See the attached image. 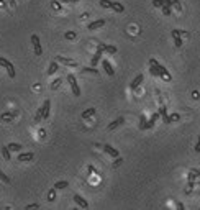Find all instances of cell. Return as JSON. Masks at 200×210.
<instances>
[{
    "label": "cell",
    "mask_w": 200,
    "mask_h": 210,
    "mask_svg": "<svg viewBox=\"0 0 200 210\" xmlns=\"http://www.w3.org/2000/svg\"><path fill=\"white\" fill-rule=\"evenodd\" d=\"M123 123H125V118H123V117H118L117 120H113V122L110 123V125H108V130H110V131H112V130H115V128L121 126Z\"/></svg>",
    "instance_id": "14"
},
{
    "label": "cell",
    "mask_w": 200,
    "mask_h": 210,
    "mask_svg": "<svg viewBox=\"0 0 200 210\" xmlns=\"http://www.w3.org/2000/svg\"><path fill=\"white\" fill-rule=\"evenodd\" d=\"M51 5H53L54 8H58V10H59V8H61V5H59V2H56V0H54V2H51Z\"/></svg>",
    "instance_id": "45"
},
{
    "label": "cell",
    "mask_w": 200,
    "mask_h": 210,
    "mask_svg": "<svg viewBox=\"0 0 200 210\" xmlns=\"http://www.w3.org/2000/svg\"><path fill=\"white\" fill-rule=\"evenodd\" d=\"M31 45H33V48H35V54L41 56L43 54V48H41V41H40V36H38V35H31Z\"/></svg>",
    "instance_id": "4"
},
{
    "label": "cell",
    "mask_w": 200,
    "mask_h": 210,
    "mask_svg": "<svg viewBox=\"0 0 200 210\" xmlns=\"http://www.w3.org/2000/svg\"><path fill=\"white\" fill-rule=\"evenodd\" d=\"M153 5L156 8H161V7H163V2H161V0H153Z\"/></svg>",
    "instance_id": "42"
},
{
    "label": "cell",
    "mask_w": 200,
    "mask_h": 210,
    "mask_svg": "<svg viewBox=\"0 0 200 210\" xmlns=\"http://www.w3.org/2000/svg\"><path fill=\"white\" fill-rule=\"evenodd\" d=\"M103 151H105L108 156H112V158H118V156H120L118 150H115V148L110 146V145H105V146H103Z\"/></svg>",
    "instance_id": "10"
},
{
    "label": "cell",
    "mask_w": 200,
    "mask_h": 210,
    "mask_svg": "<svg viewBox=\"0 0 200 210\" xmlns=\"http://www.w3.org/2000/svg\"><path fill=\"white\" fill-rule=\"evenodd\" d=\"M48 200H49V202H54V200H56V189L54 187L48 192Z\"/></svg>",
    "instance_id": "26"
},
{
    "label": "cell",
    "mask_w": 200,
    "mask_h": 210,
    "mask_svg": "<svg viewBox=\"0 0 200 210\" xmlns=\"http://www.w3.org/2000/svg\"><path fill=\"white\" fill-rule=\"evenodd\" d=\"M140 128L141 130H146V117L144 115H141V118H140Z\"/></svg>",
    "instance_id": "32"
},
{
    "label": "cell",
    "mask_w": 200,
    "mask_h": 210,
    "mask_svg": "<svg viewBox=\"0 0 200 210\" xmlns=\"http://www.w3.org/2000/svg\"><path fill=\"white\" fill-rule=\"evenodd\" d=\"M149 66H154V68L158 69V72H159V77H163L164 80H171V74H169V71L166 69L163 64H159L158 61L154 59V58H151V59H149Z\"/></svg>",
    "instance_id": "1"
},
{
    "label": "cell",
    "mask_w": 200,
    "mask_h": 210,
    "mask_svg": "<svg viewBox=\"0 0 200 210\" xmlns=\"http://www.w3.org/2000/svg\"><path fill=\"white\" fill-rule=\"evenodd\" d=\"M64 38H66V40H74V38H75V33H74V31H66V33H64Z\"/></svg>",
    "instance_id": "34"
},
{
    "label": "cell",
    "mask_w": 200,
    "mask_h": 210,
    "mask_svg": "<svg viewBox=\"0 0 200 210\" xmlns=\"http://www.w3.org/2000/svg\"><path fill=\"white\" fill-rule=\"evenodd\" d=\"M123 164V158H115V163H113V168H118V166H121Z\"/></svg>",
    "instance_id": "37"
},
{
    "label": "cell",
    "mask_w": 200,
    "mask_h": 210,
    "mask_svg": "<svg viewBox=\"0 0 200 210\" xmlns=\"http://www.w3.org/2000/svg\"><path fill=\"white\" fill-rule=\"evenodd\" d=\"M192 97L194 99H198V92H197V90H194V92H192Z\"/></svg>",
    "instance_id": "48"
},
{
    "label": "cell",
    "mask_w": 200,
    "mask_h": 210,
    "mask_svg": "<svg viewBox=\"0 0 200 210\" xmlns=\"http://www.w3.org/2000/svg\"><path fill=\"white\" fill-rule=\"evenodd\" d=\"M175 205H177V210H184V204L182 202H177Z\"/></svg>",
    "instance_id": "47"
},
{
    "label": "cell",
    "mask_w": 200,
    "mask_h": 210,
    "mask_svg": "<svg viewBox=\"0 0 200 210\" xmlns=\"http://www.w3.org/2000/svg\"><path fill=\"white\" fill-rule=\"evenodd\" d=\"M194 173H195V176H197V177H200V169H192Z\"/></svg>",
    "instance_id": "49"
},
{
    "label": "cell",
    "mask_w": 200,
    "mask_h": 210,
    "mask_svg": "<svg viewBox=\"0 0 200 210\" xmlns=\"http://www.w3.org/2000/svg\"><path fill=\"white\" fill-rule=\"evenodd\" d=\"M67 82L71 85V89H72V94L75 95V97H79V95H80V89H79L77 79H75L74 74H67Z\"/></svg>",
    "instance_id": "2"
},
{
    "label": "cell",
    "mask_w": 200,
    "mask_h": 210,
    "mask_svg": "<svg viewBox=\"0 0 200 210\" xmlns=\"http://www.w3.org/2000/svg\"><path fill=\"white\" fill-rule=\"evenodd\" d=\"M38 208H40V204H30L25 207V210H38Z\"/></svg>",
    "instance_id": "36"
},
{
    "label": "cell",
    "mask_w": 200,
    "mask_h": 210,
    "mask_svg": "<svg viewBox=\"0 0 200 210\" xmlns=\"http://www.w3.org/2000/svg\"><path fill=\"white\" fill-rule=\"evenodd\" d=\"M44 135H46V131H44V130H40V136L44 138Z\"/></svg>",
    "instance_id": "50"
},
{
    "label": "cell",
    "mask_w": 200,
    "mask_h": 210,
    "mask_svg": "<svg viewBox=\"0 0 200 210\" xmlns=\"http://www.w3.org/2000/svg\"><path fill=\"white\" fill-rule=\"evenodd\" d=\"M163 2V5H167V7H171V3H172V0H161Z\"/></svg>",
    "instance_id": "44"
},
{
    "label": "cell",
    "mask_w": 200,
    "mask_h": 210,
    "mask_svg": "<svg viewBox=\"0 0 200 210\" xmlns=\"http://www.w3.org/2000/svg\"><path fill=\"white\" fill-rule=\"evenodd\" d=\"M87 169H89V173H95V174H98V173H97V169H95L92 164H89V168H87Z\"/></svg>",
    "instance_id": "43"
},
{
    "label": "cell",
    "mask_w": 200,
    "mask_h": 210,
    "mask_svg": "<svg viewBox=\"0 0 200 210\" xmlns=\"http://www.w3.org/2000/svg\"><path fill=\"white\" fill-rule=\"evenodd\" d=\"M195 177H197L195 173H194V171H190V173H189V181H190V182H195Z\"/></svg>",
    "instance_id": "41"
},
{
    "label": "cell",
    "mask_w": 200,
    "mask_h": 210,
    "mask_svg": "<svg viewBox=\"0 0 200 210\" xmlns=\"http://www.w3.org/2000/svg\"><path fill=\"white\" fill-rule=\"evenodd\" d=\"M41 110H43V120L49 118V110H51V100H49V99H46L44 102H43Z\"/></svg>",
    "instance_id": "5"
},
{
    "label": "cell",
    "mask_w": 200,
    "mask_h": 210,
    "mask_svg": "<svg viewBox=\"0 0 200 210\" xmlns=\"http://www.w3.org/2000/svg\"><path fill=\"white\" fill-rule=\"evenodd\" d=\"M159 117L161 118H163V122L166 123V125H169V120H167V110H166V107H164V105L163 103H161V107H159Z\"/></svg>",
    "instance_id": "16"
},
{
    "label": "cell",
    "mask_w": 200,
    "mask_h": 210,
    "mask_svg": "<svg viewBox=\"0 0 200 210\" xmlns=\"http://www.w3.org/2000/svg\"><path fill=\"white\" fill-rule=\"evenodd\" d=\"M43 120V110H41V107L36 110V115H35V123H40Z\"/></svg>",
    "instance_id": "27"
},
{
    "label": "cell",
    "mask_w": 200,
    "mask_h": 210,
    "mask_svg": "<svg viewBox=\"0 0 200 210\" xmlns=\"http://www.w3.org/2000/svg\"><path fill=\"white\" fill-rule=\"evenodd\" d=\"M97 48H98V49H102L103 52H108V54H115V52H117V48L112 46V45H98Z\"/></svg>",
    "instance_id": "12"
},
{
    "label": "cell",
    "mask_w": 200,
    "mask_h": 210,
    "mask_svg": "<svg viewBox=\"0 0 200 210\" xmlns=\"http://www.w3.org/2000/svg\"><path fill=\"white\" fill-rule=\"evenodd\" d=\"M110 8H112V10H115V12H118V13H123V12H125V7H123L120 2H112Z\"/></svg>",
    "instance_id": "20"
},
{
    "label": "cell",
    "mask_w": 200,
    "mask_h": 210,
    "mask_svg": "<svg viewBox=\"0 0 200 210\" xmlns=\"http://www.w3.org/2000/svg\"><path fill=\"white\" fill-rule=\"evenodd\" d=\"M161 8H163V13H164V15H171V7H167V5H163Z\"/></svg>",
    "instance_id": "39"
},
{
    "label": "cell",
    "mask_w": 200,
    "mask_h": 210,
    "mask_svg": "<svg viewBox=\"0 0 200 210\" xmlns=\"http://www.w3.org/2000/svg\"><path fill=\"white\" fill-rule=\"evenodd\" d=\"M102 49H98L97 48V52H95V54L92 56V59H90V64H92V68H95V66H97L98 63H100V58H102Z\"/></svg>",
    "instance_id": "13"
},
{
    "label": "cell",
    "mask_w": 200,
    "mask_h": 210,
    "mask_svg": "<svg viewBox=\"0 0 200 210\" xmlns=\"http://www.w3.org/2000/svg\"><path fill=\"white\" fill-rule=\"evenodd\" d=\"M143 79H144V77H143V74H138L136 77L131 80V84H130V89H131V90H136L138 87H140V84L143 82Z\"/></svg>",
    "instance_id": "11"
},
{
    "label": "cell",
    "mask_w": 200,
    "mask_h": 210,
    "mask_svg": "<svg viewBox=\"0 0 200 210\" xmlns=\"http://www.w3.org/2000/svg\"><path fill=\"white\" fill-rule=\"evenodd\" d=\"M7 148H8V150H10V153H12V151H17V153H20V151L23 150V146L20 145V143H8V145H7Z\"/></svg>",
    "instance_id": "19"
},
{
    "label": "cell",
    "mask_w": 200,
    "mask_h": 210,
    "mask_svg": "<svg viewBox=\"0 0 200 210\" xmlns=\"http://www.w3.org/2000/svg\"><path fill=\"white\" fill-rule=\"evenodd\" d=\"M35 159V153L28 151V153H20L18 154V161L20 163H28V161H33Z\"/></svg>",
    "instance_id": "6"
},
{
    "label": "cell",
    "mask_w": 200,
    "mask_h": 210,
    "mask_svg": "<svg viewBox=\"0 0 200 210\" xmlns=\"http://www.w3.org/2000/svg\"><path fill=\"white\" fill-rule=\"evenodd\" d=\"M167 120H169V123L179 122V120H180V115H179V113H172V115H167Z\"/></svg>",
    "instance_id": "29"
},
{
    "label": "cell",
    "mask_w": 200,
    "mask_h": 210,
    "mask_svg": "<svg viewBox=\"0 0 200 210\" xmlns=\"http://www.w3.org/2000/svg\"><path fill=\"white\" fill-rule=\"evenodd\" d=\"M56 61L61 64H66V66H72V68H77V63L74 59H69V58H63V56H56Z\"/></svg>",
    "instance_id": "7"
},
{
    "label": "cell",
    "mask_w": 200,
    "mask_h": 210,
    "mask_svg": "<svg viewBox=\"0 0 200 210\" xmlns=\"http://www.w3.org/2000/svg\"><path fill=\"white\" fill-rule=\"evenodd\" d=\"M8 64H10V61H8V59H5V58H2V56H0V66H2V68H7Z\"/></svg>",
    "instance_id": "38"
},
{
    "label": "cell",
    "mask_w": 200,
    "mask_h": 210,
    "mask_svg": "<svg viewBox=\"0 0 200 210\" xmlns=\"http://www.w3.org/2000/svg\"><path fill=\"white\" fill-rule=\"evenodd\" d=\"M102 68H103V71L108 74V76H115V71H113V68H112V64L108 63L107 59H103L102 61Z\"/></svg>",
    "instance_id": "15"
},
{
    "label": "cell",
    "mask_w": 200,
    "mask_h": 210,
    "mask_svg": "<svg viewBox=\"0 0 200 210\" xmlns=\"http://www.w3.org/2000/svg\"><path fill=\"white\" fill-rule=\"evenodd\" d=\"M17 113H18V112H5V113H2V115H0V118H2L3 122H12L13 118L17 117Z\"/></svg>",
    "instance_id": "17"
},
{
    "label": "cell",
    "mask_w": 200,
    "mask_h": 210,
    "mask_svg": "<svg viewBox=\"0 0 200 210\" xmlns=\"http://www.w3.org/2000/svg\"><path fill=\"white\" fill-rule=\"evenodd\" d=\"M92 115H95V108L92 107V108H87L85 112H82V118L84 120H87V118H90Z\"/></svg>",
    "instance_id": "22"
},
{
    "label": "cell",
    "mask_w": 200,
    "mask_h": 210,
    "mask_svg": "<svg viewBox=\"0 0 200 210\" xmlns=\"http://www.w3.org/2000/svg\"><path fill=\"white\" fill-rule=\"evenodd\" d=\"M171 35H172V38H174V45H175V48H180L182 46V35H187V31H182V30H172L171 31Z\"/></svg>",
    "instance_id": "3"
},
{
    "label": "cell",
    "mask_w": 200,
    "mask_h": 210,
    "mask_svg": "<svg viewBox=\"0 0 200 210\" xmlns=\"http://www.w3.org/2000/svg\"><path fill=\"white\" fill-rule=\"evenodd\" d=\"M100 5H102L103 8H110V5H112V0H100Z\"/></svg>",
    "instance_id": "33"
},
{
    "label": "cell",
    "mask_w": 200,
    "mask_h": 210,
    "mask_svg": "<svg viewBox=\"0 0 200 210\" xmlns=\"http://www.w3.org/2000/svg\"><path fill=\"white\" fill-rule=\"evenodd\" d=\"M171 7H174L177 12H180V10H182V5H180V2H179V0H172V3H171Z\"/></svg>",
    "instance_id": "31"
},
{
    "label": "cell",
    "mask_w": 200,
    "mask_h": 210,
    "mask_svg": "<svg viewBox=\"0 0 200 210\" xmlns=\"http://www.w3.org/2000/svg\"><path fill=\"white\" fill-rule=\"evenodd\" d=\"M103 25H105V20H103V18H98V20H95V21H92V23H89L87 28H89L90 31H94V30H97V28H102Z\"/></svg>",
    "instance_id": "8"
},
{
    "label": "cell",
    "mask_w": 200,
    "mask_h": 210,
    "mask_svg": "<svg viewBox=\"0 0 200 210\" xmlns=\"http://www.w3.org/2000/svg\"><path fill=\"white\" fill-rule=\"evenodd\" d=\"M61 2H79V0H61Z\"/></svg>",
    "instance_id": "51"
},
{
    "label": "cell",
    "mask_w": 200,
    "mask_h": 210,
    "mask_svg": "<svg viewBox=\"0 0 200 210\" xmlns=\"http://www.w3.org/2000/svg\"><path fill=\"white\" fill-rule=\"evenodd\" d=\"M2 156H3V159H7V161H10V150H8L7 146H2Z\"/></svg>",
    "instance_id": "24"
},
{
    "label": "cell",
    "mask_w": 200,
    "mask_h": 210,
    "mask_svg": "<svg viewBox=\"0 0 200 210\" xmlns=\"http://www.w3.org/2000/svg\"><path fill=\"white\" fill-rule=\"evenodd\" d=\"M149 72L153 76H156V77H159V72H158V69H156L154 66H151V68H149Z\"/></svg>",
    "instance_id": "40"
},
{
    "label": "cell",
    "mask_w": 200,
    "mask_h": 210,
    "mask_svg": "<svg viewBox=\"0 0 200 210\" xmlns=\"http://www.w3.org/2000/svg\"><path fill=\"white\" fill-rule=\"evenodd\" d=\"M59 69V64H58V61H53V63L49 64V68H48V76H53L56 71Z\"/></svg>",
    "instance_id": "21"
},
{
    "label": "cell",
    "mask_w": 200,
    "mask_h": 210,
    "mask_svg": "<svg viewBox=\"0 0 200 210\" xmlns=\"http://www.w3.org/2000/svg\"><path fill=\"white\" fill-rule=\"evenodd\" d=\"M195 151L200 153V136H198V141H197V145H195Z\"/></svg>",
    "instance_id": "46"
},
{
    "label": "cell",
    "mask_w": 200,
    "mask_h": 210,
    "mask_svg": "<svg viewBox=\"0 0 200 210\" xmlns=\"http://www.w3.org/2000/svg\"><path fill=\"white\" fill-rule=\"evenodd\" d=\"M61 82H63V79H56L54 82L51 84V89H53V90H56V89H58L59 85H61Z\"/></svg>",
    "instance_id": "35"
},
{
    "label": "cell",
    "mask_w": 200,
    "mask_h": 210,
    "mask_svg": "<svg viewBox=\"0 0 200 210\" xmlns=\"http://www.w3.org/2000/svg\"><path fill=\"white\" fill-rule=\"evenodd\" d=\"M67 185H69L67 181H58V182L54 184V189H56V190H59V189H66Z\"/></svg>",
    "instance_id": "23"
},
{
    "label": "cell",
    "mask_w": 200,
    "mask_h": 210,
    "mask_svg": "<svg viewBox=\"0 0 200 210\" xmlns=\"http://www.w3.org/2000/svg\"><path fill=\"white\" fill-rule=\"evenodd\" d=\"M72 210H79V208H77V207H74V208H72Z\"/></svg>",
    "instance_id": "52"
},
{
    "label": "cell",
    "mask_w": 200,
    "mask_h": 210,
    "mask_svg": "<svg viewBox=\"0 0 200 210\" xmlns=\"http://www.w3.org/2000/svg\"><path fill=\"white\" fill-rule=\"evenodd\" d=\"M5 69H7V72H8V76H10L12 79H13V77H15V76H17V72H15V68H13V64H12V63L8 64Z\"/></svg>",
    "instance_id": "25"
},
{
    "label": "cell",
    "mask_w": 200,
    "mask_h": 210,
    "mask_svg": "<svg viewBox=\"0 0 200 210\" xmlns=\"http://www.w3.org/2000/svg\"><path fill=\"white\" fill-rule=\"evenodd\" d=\"M0 181H3L5 184H10V177H8V176H7L5 173H3L2 169H0Z\"/></svg>",
    "instance_id": "30"
},
{
    "label": "cell",
    "mask_w": 200,
    "mask_h": 210,
    "mask_svg": "<svg viewBox=\"0 0 200 210\" xmlns=\"http://www.w3.org/2000/svg\"><path fill=\"white\" fill-rule=\"evenodd\" d=\"M82 72H89V74H95V76H98V71L95 69V68H82Z\"/></svg>",
    "instance_id": "28"
},
{
    "label": "cell",
    "mask_w": 200,
    "mask_h": 210,
    "mask_svg": "<svg viewBox=\"0 0 200 210\" xmlns=\"http://www.w3.org/2000/svg\"><path fill=\"white\" fill-rule=\"evenodd\" d=\"M159 118V113H153L151 115V118H149V122L146 123V130H151V128L154 126V123H156V120Z\"/></svg>",
    "instance_id": "18"
},
{
    "label": "cell",
    "mask_w": 200,
    "mask_h": 210,
    "mask_svg": "<svg viewBox=\"0 0 200 210\" xmlns=\"http://www.w3.org/2000/svg\"><path fill=\"white\" fill-rule=\"evenodd\" d=\"M74 202L77 204L79 207H82V208H89V202L82 197V195H79V194H75V195H74Z\"/></svg>",
    "instance_id": "9"
}]
</instances>
